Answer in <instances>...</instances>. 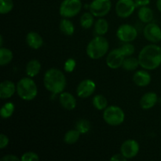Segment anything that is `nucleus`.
I'll return each mask as SVG.
<instances>
[{
	"mask_svg": "<svg viewBox=\"0 0 161 161\" xmlns=\"http://www.w3.org/2000/svg\"><path fill=\"white\" fill-rule=\"evenodd\" d=\"M138 61L142 69L154 70L161 64V47L156 44H149L143 47L138 54Z\"/></svg>",
	"mask_w": 161,
	"mask_h": 161,
	"instance_id": "obj_1",
	"label": "nucleus"
},
{
	"mask_svg": "<svg viewBox=\"0 0 161 161\" xmlns=\"http://www.w3.org/2000/svg\"><path fill=\"white\" fill-rule=\"evenodd\" d=\"M43 83L47 91L54 94H58L64 91L67 81L65 75L61 70L52 68L45 72Z\"/></svg>",
	"mask_w": 161,
	"mask_h": 161,
	"instance_id": "obj_2",
	"label": "nucleus"
},
{
	"mask_svg": "<svg viewBox=\"0 0 161 161\" xmlns=\"http://www.w3.org/2000/svg\"><path fill=\"white\" fill-rule=\"evenodd\" d=\"M108 48L109 44L108 40L102 36H97L90 41L86 47V52L90 58L97 60L106 54Z\"/></svg>",
	"mask_w": 161,
	"mask_h": 161,
	"instance_id": "obj_3",
	"label": "nucleus"
},
{
	"mask_svg": "<svg viewBox=\"0 0 161 161\" xmlns=\"http://www.w3.org/2000/svg\"><path fill=\"white\" fill-rule=\"evenodd\" d=\"M17 93L22 100L29 102L36 97L38 94V87L31 77H24L17 82Z\"/></svg>",
	"mask_w": 161,
	"mask_h": 161,
	"instance_id": "obj_4",
	"label": "nucleus"
},
{
	"mask_svg": "<svg viewBox=\"0 0 161 161\" xmlns=\"http://www.w3.org/2000/svg\"><path fill=\"white\" fill-rule=\"evenodd\" d=\"M103 119L108 125L116 127L119 126L125 120L124 111L117 105L108 106L103 112Z\"/></svg>",
	"mask_w": 161,
	"mask_h": 161,
	"instance_id": "obj_5",
	"label": "nucleus"
},
{
	"mask_svg": "<svg viewBox=\"0 0 161 161\" xmlns=\"http://www.w3.org/2000/svg\"><path fill=\"white\" fill-rule=\"evenodd\" d=\"M81 0H63L59 8V14L64 18H72L81 11Z\"/></svg>",
	"mask_w": 161,
	"mask_h": 161,
	"instance_id": "obj_6",
	"label": "nucleus"
},
{
	"mask_svg": "<svg viewBox=\"0 0 161 161\" xmlns=\"http://www.w3.org/2000/svg\"><path fill=\"white\" fill-rule=\"evenodd\" d=\"M111 0H94L89 6L90 12L97 17H105L111 10Z\"/></svg>",
	"mask_w": 161,
	"mask_h": 161,
	"instance_id": "obj_7",
	"label": "nucleus"
},
{
	"mask_svg": "<svg viewBox=\"0 0 161 161\" xmlns=\"http://www.w3.org/2000/svg\"><path fill=\"white\" fill-rule=\"evenodd\" d=\"M135 0H118L116 4V13L120 18L130 17L136 8Z\"/></svg>",
	"mask_w": 161,
	"mask_h": 161,
	"instance_id": "obj_8",
	"label": "nucleus"
},
{
	"mask_svg": "<svg viewBox=\"0 0 161 161\" xmlns=\"http://www.w3.org/2000/svg\"><path fill=\"white\" fill-rule=\"evenodd\" d=\"M116 36L122 42H130L137 38L138 31L136 28L132 26L131 25L124 24L118 28L116 31Z\"/></svg>",
	"mask_w": 161,
	"mask_h": 161,
	"instance_id": "obj_9",
	"label": "nucleus"
},
{
	"mask_svg": "<svg viewBox=\"0 0 161 161\" xmlns=\"http://www.w3.org/2000/svg\"><path fill=\"white\" fill-rule=\"evenodd\" d=\"M140 146L135 139L126 140L120 147V153L127 159H132L136 157L139 153Z\"/></svg>",
	"mask_w": 161,
	"mask_h": 161,
	"instance_id": "obj_10",
	"label": "nucleus"
},
{
	"mask_svg": "<svg viewBox=\"0 0 161 161\" xmlns=\"http://www.w3.org/2000/svg\"><path fill=\"white\" fill-rule=\"evenodd\" d=\"M145 38L153 43L161 41V28L155 23H148L143 29Z\"/></svg>",
	"mask_w": 161,
	"mask_h": 161,
	"instance_id": "obj_11",
	"label": "nucleus"
},
{
	"mask_svg": "<svg viewBox=\"0 0 161 161\" xmlns=\"http://www.w3.org/2000/svg\"><path fill=\"white\" fill-rule=\"evenodd\" d=\"M96 83L91 79H86L80 82L76 88L77 96L80 98H86L94 94Z\"/></svg>",
	"mask_w": 161,
	"mask_h": 161,
	"instance_id": "obj_12",
	"label": "nucleus"
},
{
	"mask_svg": "<svg viewBox=\"0 0 161 161\" xmlns=\"http://www.w3.org/2000/svg\"><path fill=\"white\" fill-rule=\"evenodd\" d=\"M126 57L123 54L120 49H115L113 50L106 58V64L109 69H117L122 67L123 63Z\"/></svg>",
	"mask_w": 161,
	"mask_h": 161,
	"instance_id": "obj_13",
	"label": "nucleus"
},
{
	"mask_svg": "<svg viewBox=\"0 0 161 161\" xmlns=\"http://www.w3.org/2000/svg\"><path fill=\"white\" fill-rule=\"evenodd\" d=\"M17 91V85L10 80H4L0 85V97L2 99L10 98Z\"/></svg>",
	"mask_w": 161,
	"mask_h": 161,
	"instance_id": "obj_14",
	"label": "nucleus"
},
{
	"mask_svg": "<svg viewBox=\"0 0 161 161\" xmlns=\"http://www.w3.org/2000/svg\"><path fill=\"white\" fill-rule=\"evenodd\" d=\"M158 96L155 92H147L142 96L140 99V106L143 109H150L157 103Z\"/></svg>",
	"mask_w": 161,
	"mask_h": 161,
	"instance_id": "obj_15",
	"label": "nucleus"
},
{
	"mask_svg": "<svg viewBox=\"0 0 161 161\" xmlns=\"http://www.w3.org/2000/svg\"><path fill=\"white\" fill-rule=\"evenodd\" d=\"M152 80L151 75L145 70H138L133 75V81L137 86L144 87L149 85Z\"/></svg>",
	"mask_w": 161,
	"mask_h": 161,
	"instance_id": "obj_16",
	"label": "nucleus"
},
{
	"mask_svg": "<svg viewBox=\"0 0 161 161\" xmlns=\"http://www.w3.org/2000/svg\"><path fill=\"white\" fill-rule=\"evenodd\" d=\"M59 102L61 106L65 109L73 110L76 107V99L72 95V94L69 92H64L60 94Z\"/></svg>",
	"mask_w": 161,
	"mask_h": 161,
	"instance_id": "obj_17",
	"label": "nucleus"
},
{
	"mask_svg": "<svg viewBox=\"0 0 161 161\" xmlns=\"http://www.w3.org/2000/svg\"><path fill=\"white\" fill-rule=\"evenodd\" d=\"M26 42L28 47L33 50H39L43 45V39L39 33L30 31L26 36Z\"/></svg>",
	"mask_w": 161,
	"mask_h": 161,
	"instance_id": "obj_18",
	"label": "nucleus"
},
{
	"mask_svg": "<svg viewBox=\"0 0 161 161\" xmlns=\"http://www.w3.org/2000/svg\"><path fill=\"white\" fill-rule=\"evenodd\" d=\"M41 68H42V66H41L40 62L38 60H31V61H28L26 65V68H25L26 74L28 75V76L33 78V77L36 76L40 72Z\"/></svg>",
	"mask_w": 161,
	"mask_h": 161,
	"instance_id": "obj_19",
	"label": "nucleus"
},
{
	"mask_svg": "<svg viewBox=\"0 0 161 161\" xmlns=\"http://www.w3.org/2000/svg\"><path fill=\"white\" fill-rule=\"evenodd\" d=\"M59 28L61 32L65 36H71L75 32V26H74L73 23L70 20H69V18H64V17L60 21Z\"/></svg>",
	"mask_w": 161,
	"mask_h": 161,
	"instance_id": "obj_20",
	"label": "nucleus"
},
{
	"mask_svg": "<svg viewBox=\"0 0 161 161\" xmlns=\"http://www.w3.org/2000/svg\"><path fill=\"white\" fill-rule=\"evenodd\" d=\"M139 20L143 23H150L153 19V12L148 6H142L139 9L138 13Z\"/></svg>",
	"mask_w": 161,
	"mask_h": 161,
	"instance_id": "obj_21",
	"label": "nucleus"
},
{
	"mask_svg": "<svg viewBox=\"0 0 161 161\" xmlns=\"http://www.w3.org/2000/svg\"><path fill=\"white\" fill-rule=\"evenodd\" d=\"M14 58L12 50L6 47H2L0 49V65L4 66L9 64Z\"/></svg>",
	"mask_w": 161,
	"mask_h": 161,
	"instance_id": "obj_22",
	"label": "nucleus"
},
{
	"mask_svg": "<svg viewBox=\"0 0 161 161\" xmlns=\"http://www.w3.org/2000/svg\"><path fill=\"white\" fill-rule=\"evenodd\" d=\"M108 31V23L105 19L99 18L94 23V32L97 36H104Z\"/></svg>",
	"mask_w": 161,
	"mask_h": 161,
	"instance_id": "obj_23",
	"label": "nucleus"
},
{
	"mask_svg": "<svg viewBox=\"0 0 161 161\" xmlns=\"http://www.w3.org/2000/svg\"><path fill=\"white\" fill-rule=\"evenodd\" d=\"M92 103L94 108L99 111L102 110L104 111L108 107V100L102 94H97L94 96L92 100Z\"/></svg>",
	"mask_w": 161,
	"mask_h": 161,
	"instance_id": "obj_24",
	"label": "nucleus"
},
{
	"mask_svg": "<svg viewBox=\"0 0 161 161\" xmlns=\"http://www.w3.org/2000/svg\"><path fill=\"white\" fill-rule=\"evenodd\" d=\"M80 135L81 134L76 129L68 130L64 136V142L67 145L75 144L78 142V140L80 139Z\"/></svg>",
	"mask_w": 161,
	"mask_h": 161,
	"instance_id": "obj_25",
	"label": "nucleus"
},
{
	"mask_svg": "<svg viewBox=\"0 0 161 161\" xmlns=\"http://www.w3.org/2000/svg\"><path fill=\"white\" fill-rule=\"evenodd\" d=\"M138 65H140L138 58H135L130 56L125 58L124 63H123L122 68L124 70L134 71L138 69Z\"/></svg>",
	"mask_w": 161,
	"mask_h": 161,
	"instance_id": "obj_26",
	"label": "nucleus"
},
{
	"mask_svg": "<svg viewBox=\"0 0 161 161\" xmlns=\"http://www.w3.org/2000/svg\"><path fill=\"white\" fill-rule=\"evenodd\" d=\"M94 16L91 12H86L80 17V25L84 29H89L94 25Z\"/></svg>",
	"mask_w": 161,
	"mask_h": 161,
	"instance_id": "obj_27",
	"label": "nucleus"
},
{
	"mask_svg": "<svg viewBox=\"0 0 161 161\" xmlns=\"http://www.w3.org/2000/svg\"><path fill=\"white\" fill-rule=\"evenodd\" d=\"M15 106L13 102H6L3 105L0 111V114L3 119H9L14 114Z\"/></svg>",
	"mask_w": 161,
	"mask_h": 161,
	"instance_id": "obj_28",
	"label": "nucleus"
},
{
	"mask_svg": "<svg viewBox=\"0 0 161 161\" xmlns=\"http://www.w3.org/2000/svg\"><path fill=\"white\" fill-rule=\"evenodd\" d=\"M91 124H90L87 119H80L75 124V129L78 131H80V133L82 134V135L88 133L91 130Z\"/></svg>",
	"mask_w": 161,
	"mask_h": 161,
	"instance_id": "obj_29",
	"label": "nucleus"
},
{
	"mask_svg": "<svg viewBox=\"0 0 161 161\" xmlns=\"http://www.w3.org/2000/svg\"><path fill=\"white\" fill-rule=\"evenodd\" d=\"M0 13L1 14H9L14 9L13 0H0Z\"/></svg>",
	"mask_w": 161,
	"mask_h": 161,
	"instance_id": "obj_30",
	"label": "nucleus"
},
{
	"mask_svg": "<svg viewBox=\"0 0 161 161\" xmlns=\"http://www.w3.org/2000/svg\"><path fill=\"white\" fill-rule=\"evenodd\" d=\"M119 49H120L121 52H122L123 54H124L126 58H127V57L131 56L135 51V46H134L133 44L130 43V42H125V44H124Z\"/></svg>",
	"mask_w": 161,
	"mask_h": 161,
	"instance_id": "obj_31",
	"label": "nucleus"
},
{
	"mask_svg": "<svg viewBox=\"0 0 161 161\" xmlns=\"http://www.w3.org/2000/svg\"><path fill=\"white\" fill-rule=\"evenodd\" d=\"M76 66V61L73 58H69L66 60V61L64 64V69L66 72H72L75 69Z\"/></svg>",
	"mask_w": 161,
	"mask_h": 161,
	"instance_id": "obj_32",
	"label": "nucleus"
},
{
	"mask_svg": "<svg viewBox=\"0 0 161 161\" xmlns=\"http://www.w3.org/2000/svg\"><path fill=\"white\" fill-rule=\"evenodd\" d=\"M39 160V155L34 152H26L20 157L21 161H36Z\"/></svg>",
	"mask_w": 161,
	"mask_h": 161,
	"instance_id": "obj_33",
	"label": "nucleus"
},
{
	"mask_svg": "<svg viewBox=\"0 0 161 161\" xmlns=\"http://www.w3.org/2000/svg\"><path fill=\"white\" fill-rule=\"evenodd\" d=\"M9 138L4 134L0 135V149H3L9 145Z\"/></svg>",
	"mask_w": 161,
	"mask_h": 161,
	"instance_id": "obj_34",
	"label": "nucleus"
},
{
	"mask_svg": "<svg viewBox=\"0 0 161 161\" xmlns=\"http://www.w3.org/2000/svg\"><path fill=\"white\" fill-rule=\"evenodd\" d=\"M20 158L17 157L16 155H13V154H9V155H6L1 159L2 161H19Z\"/></svg>",
	"mask_w": 161,
	"mask_h": 161,
	"instance_id": "obj_35",
	"label": "nucleus"
},
{
	"mask_svg": "<svg viewBox=\"0 0 161 161\" xmlns=\"http://www.w3.org/2000/svg\"><path fill=\"white\" fill-rule=\"evenodd\" d=\"M127 159L123 155L122 153H117V154H115L113 155V157L110 158V160L111 161H126Z\"/></svg>",
	"mask_w": 161,
	"mask_h": 161,
	"instance_id": "obj_36",
	"label": "nucleus"
},
{
	"mask_svg": "<svg viewBox=\"0 0 161 161\" xmlns=\"http://www.w3.org/2000/svg\"><path fill=\"white\" fill-rule=\"evenodd\" d=\"M135 2L137 7L138 6H140V7L147 6L150 3V0H135Z\"/></svg>",
	"mask_w": 161,
	"mask_h": 161,
	"instance_id": "obj_37",
	"label": "nucleus"
},
{
	"mask_svg": "<svg viewBox=\"0 0 161 161\" xmlns=\"http://www.w3.org/2000/svg\"><path fill=\"white\" fill-rule=\"evenodd\" d=\"M157 7L158 10L161 13V0H157Z\"/></svg>",
	"mask_w": 161,
	"mask_h": 161,
	"instance_id": "obj_38",
	"label": "nucleus"
},
{
	"mask_svg": "<svg viewBox=\"0 0 161 161\" xmlns=\"http://www.w3.org/2000/svg\"><path fill=\"white\" fill-rule=\"evenodd\" d=\"M1 42H0V46H1V47H3V36H1Z\"/></svg>",
	"mask_w": 161,
	"mask_h": 161,
	"instance_id": "obj_39",
	"label": "nucleus"
}]
</instances>
